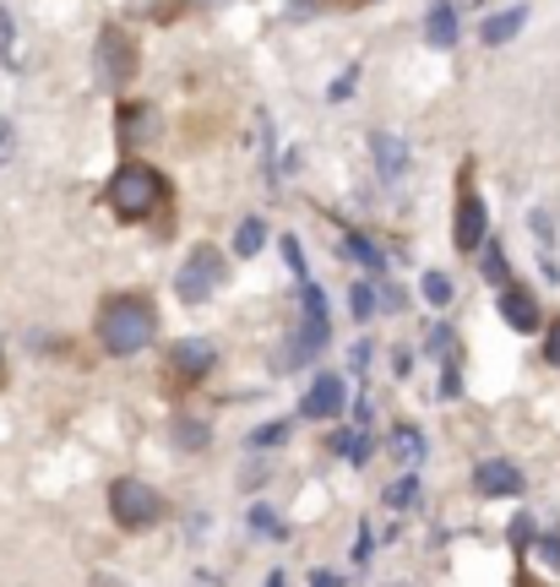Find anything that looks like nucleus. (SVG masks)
Masks as SVG:
<instances>
[{"label":"nucleus","mask_w":560,"mask_h":587,"mask_svg":"<svg viewBox=\"0 0 560 587\" xmlns=\"http://www.w3.org/2000/svg\"><path fill=\"white\" fill-rule=\"evenodd\" d=\"M153 332H158V316H153V305H148L142 294H115V299L99 310V343H104V354H115V359L142 354V348L153 343Z\"/></svg>","instance_id":"f257e3e1"},{"label":"nucleus","mask_w":560,"mask_h":587,"mask_svg":"<svg viewBox=\"0 0 560 587\" xmlns=\"http://www.w3.org/2000/svg\"><path fill=\"white\" fill-rule=\"evenodd\" d=\"M104 202H110L120 218H148V213L164 202V180H158L153 164H120L115 180H110V191H104Z\"/></svg>","instance_id":"f03ea898"},{"label":"nucleus","mask_w":560,"mask_h":587,"mask_svg":"<svg viewBox=\"0 0 560 587\" xmlns=\"http://www.w3.org/2000/svg\"><path fill=\"white\" fill-rule=\"evenodd\" d=\"M110 511H115L120 527H153V522L164 516V500H158V489L142 484V478H115V484H110Z\"/></svg>","instance_id":"7ed1b4c3"},{"label":"nucleus","mask_w":560,"mask_h":587,"mask_svg":"<svg viewBox=\"0 0 560 587\" xmlns=\"http://www.w3.org/2000/svg\"><path fill=\"white\" fill-rule=\"evenodd\" d=\"M218 283H224V251H218V245H196V251L180 261V278H175L180 299L202 305V299L218 294Z\"/></svg>","instance_id":"20e7f679"},{"label":"nucleus","mask_w":560,"mask_h":587,"mask_svg":"<svg viewBox=\"0 0 560 587\" xmlns=\"http://www.w3.org/2000/svg\"><path fill=\"white\" fill-rule=\"evenodd\" d=\"M484 234H489V207H484L473 191H462L457 224H451V245H457L462 256H473V251H484Z\"/></svg>","instance_id":"39448f33"},{"label":"nucleus","mask_w":560,"mask_h":587,"mask_svg":"<svg viewBox=\"0 0 560 587\" xmlns=\"http://www.w3.org/2000/svg\"><path fill=\"white\" fill-rule=\"evenodd\" d=\"M99 77H104V88H120L131 77V44H126L120 28H104L99 34Z\"/></svg>","instance_id":"423d86ee"},{"label":"nucleus","mask_w":560,"mask_h":587,"mask_svg":"<svg viewBox=\"0 0 560 587\" xmlns=\"http://www.w3.org/2000/svg\"><path fill=\"white\" fill-rule=\"evenodd\" d=\"M473 489H479V495H489V500H506V495H522V473H517V462L489 457V462H479V468H473Z\"/></svg>","instance_id":"0eeeda50"},{"label":"nucleus","mask_w":560,"mask_h":587,"mask_svg":"<svg viewBox=\"0 0 560 587\" xmlns=\"http://www.w3.org/2000/svg\"><path fill=\"white\" fill-rule=\"evenodd\" d=\"M332 337V321H327V294L316 283H305V327H300V354L321 348Z\"/></svg>","instance_id":"6e6552de"},{"label":"nucleus","mask_w":560,"mask_h":587,"mask_svg":"<svg viewBox=\"0 0 560 587\" xmlns=\"http://www.w3.org/2000/svg\"><path fill=\"white\" fill-rule=\"evenodd\" d=\"M370 158H376L381 180H403V175H408V142L392 137V131H376V137H370Z\"/></svg>","instance_id":"1a4fd4ad"},{"label":"nucleus","mask_w":560,"mask_h":587,"mask_svg":"<svg viewBox=\"0 0 560 587\" xmlns=\"http://www.w3.org/2000/svg\"><path fill=\"white\" fill-rule=\"evenodd\" d=\"M343 375H316L310 381V392H305V413L310 419H338L343 413Z\"/></svg>","instance_id":"9d476101"},{"label":"nucleus","mask_w":560,"mask_h":587,"mask_svg":"<svg viewBox=\"0 0 560 587\" xmlns=\"http://www.w3.org/2000/svg\"><path fill=\"white\" fill-rule=\"evenodd\" d=\"M500 316H506V327L533 332V327H538V299H533L527 289H500Z\"/></svg>","instance_id":"9b49d317"},{"label":"nucleus","mask_w":560,"mask_h":587,"mask_svg":"<svg viewBox=\"0 0 560 587\" xmlns=\"http://www.w3.org/2000/svg\"><path fill=\"white\" fill-rule=\"evenodd\" d=\"M424 39L435 50H451L457 44V12L446 7V0H430V17H424Z\"/></svg>","instance_id":"f8f14e48"},{"label":"nucleus","mask_w":560,"mask_h":587,"mask_svg":"<svg viewBox=\"0 0 560 587\" xmlns=\"http://www.w3.org/2000/svg\"><path fill=\"white\" fill-rule=\"evenodd\" d=\"M522 23H527V7H506V12L484 17V44H511L522 34Z\"/></svg>","instance_id":"ddd939ff"},{"label":"nucleus","mask_w":560,"mask_h":587,"mask_svg":"<svg viewBox=\"0 0 560 587\" xmlns=\"http://www.w3.org/2000/svg\"><path fill=\"white\" fill-rule=\"evenodd\" d=\"M175 359H180V370H186V375H191V381H196V375H207V365H213V348H207V343H202V337H186V343H180V354H175Z\"/></svg>","instance_id":"4468645a"},{"label":"nucleus","mask_w":560,"mask_h":587,"mask_svg":"<svg viewBox=\"0 0 560 587\" xmlns=\"http://www.w3.org/2000/svg\"><path fill=\"white\" fill-rule=\"evenodd\" d=\"M262 245H267V224L262 218H245L234 229V256H262Z\"/></svg>","instance_id":"2eb2a0df"},{"label":"nucleus","mask_w":560,"mask_h":587,"mask_svg":"<svg viewBox=\"0 0 560 587\" xmlns=\"http://www.w3.org/2000/svg\"><path fill=\"white\" fill-rule=\"evenodd\" d=\"M479 272H484V283H495V289H511V267H506V251L489 240L484 245V261H479Z\"/></svg>","instance_id":"dca6fc26"},{"label":"nucleus","mask_w":560,"mask_h":587,"mask_svg":"<svg viewBox=\"0 0 560 587\" xmlns=\"http://www.w3.org/2000/svg\"><path fill=\"white\" fill-rule=\"evenodd\" d=\"M419 294L441 310V305H451V294H457V289H451V278H446V272H435V267H430V272L419 278Z\"/></svg>","instance_id":"f3484780"},{"label":"nucleus","mask_w":560,"mask_h":587,"mask_svg":"<svg viewBox=\"0 0 560 587\" xmlns=\"http://www.w3.org/2000/svg\"><path fill=\"white\" fill-rule=\"evenodd\" d=\"M348 310H354V321H370L376 316V289L370 283H354L348 289Z\"/></svg>","instance_id":"a211bd4d"},{"label":"nucleus","mask_w":560,"mask_h":587,"mask_svg":"<svg viewBox=\"0 0 560 587\" xmlns=\"http://www.w3.org/2000/svg\"><path fill=\"white\" fill-rule=\"evenodd\" d=\"M348 256H359V261H365L370 272H381V251H376V245H370L365 234H348Z\"/></svg>","instance_id":"6ab92c4d"},{"label":"nucleus","mask_w":560,"mask_h":587,"mask_svg":"<svg viewBox=\"0 0 560 587\" xmlns=\"http://www.w3.org/2000/svg\"><path fill=\"white\" fill-rule=\"evenodd\" d=\"M180 446H191V451L207 446V424H202V419H186V424H180Z\"/></svg>","instance_id":"aec40b11"},{"label":"nucleus","mask_w":560,"mask_h":587,"mask_svg":"<svg viewBox=\"0 0 560 587\" xmlns=\"http://www.w3.org/2000/svg\"><path fill=\"white\" fill-rule=\"evenodd\" d=\"M283 261L305 278V251H300V240H294V234H283Z\"/></svg>","instance_id":"412c9836"},{"label":"nucleus","mask_w":560,"mask_h":587,"mask_svg":"<svg viewBox=\"0 0 560 587\" xmlns=\"http://www.w3.org/2000/svg\"><path fill=\"white\" fill-rule=\"evenodd\" d=\"M283 435H289V424H283V419H272V424H267V430H256L251 441H256V446H278Z\"/></svg>","instance_id":"4be33fe9"},{"label":"nucleus","mask_w":560,"mask_h":587,"mask_svg":"<svg viewBox=\"0 0 560 587\" xmlns=\"http://www.w3.org/2000/svg\"><path fill=\"white\" fill-rule=\"evenodd\" d=\"M0 61H12V12L0 7Z\"/></svg>","instance_id":"5701e85b"},{"label":"nucleus","mask_w":560,"mask_h":587,"mask_svg":"<svg viewBox=\"0 0 560 587\" xmlns=\"http://www.w3.org/2000/svg\"><path fill=\"white\" fill-rule=\"evenodd\" d=\"M251 527H262V533H267V527H272V533H283V522H278L267 506H256V511H251Z\"/></svg>","instance_id":"b1692460"},{"label":"nucleus","mask_w":560,"mask_h":587,"mask_svg":"<svg viewBox=\"0 0 560 587\" xmlns=\"http://www.w3.org/2000/svg\"><path fill=\"white\" fill-rule=\"evenodd\" d=\"M538 560L544 565H560V538H538Z\"/></svg>","instance_id":"393cba45"},{"label":"nucleus","mask_w":560,"mask_h":587,"mask_svg":"<svg viewBox=\"0 0 560 587\" xmlns=\"http://www.w3.org/2000/svg\"><path fill=\"white\" fill-rule=\"evenodd\" d=\"M544 359H549V365H560V321L549 327V343H544Z\"/></svg>","instance_id":"a878e982"},{"label":"nucleus","mask_w":560,"mask_h":587,"mask_svg":"<svg viewBox=\"0 0 560 587\" xmlns=\"http://www.w3.org/2000/svg\"><path fill=\"white\" fill-rule=\"evenodd\" d=\"M354 77H359V72H343V77L332 82V99H348V93H354Z\"/></svg>","instance_id":"bb28decb"},{"label":"nucleus","mask_w":560,"mask_h":587,"mask_svg":"<svg viewBox=\"0 0 560 587\" xmlns=\"http://www.w3.org/2000/svg\"><path fill=\"white\" fill-rule=\"evenodd\" d=\"M354 560H359V565L370 560V527H359V538H354Z\"/></svg>","instance_id":"cd10ccee"},{"label":"nucleus","mask_w":560,"mask_h":587,"mask_svg":"<svg viewBox=\"0 0 560 587\" xmlns=\"http://www.w3.org/2000/svg\"><path fill=\"white\" fill-rule=\"evenodd\" d=\"M457 392H462V386H457V370H446V375H441V397H457Z\"/></svg>","instance_id":"c85d7f7f"},{"label":"nucleus","mask_w":560,"mask_h":587,"mask_svg":"<svg viewBox=\"0 0 560 587\" xmlns=\"http://www.w3.org/2000/svg\"><path fill=\"white\" fill-rule=\"evenodd\" d=\"M310 587H338V576H332V571H321V576H310Z\"/></svg>","instance_id":"c756f323"},{"label":"nucleus","mask_w":560,"mask_h":587,"mask_svg":"<svg viewBox=\"0 0 560 587\" xmlns=\"http://www.w3.org/2000/svg\"><path fill=\"white\" fill-rule=\"evenodd\" d=\"M267 587H283V571H272V576H267Z\"/></svg>","instance_id":"7c9ffc66"},{"label":"nucleus","mask_w":560,"mask_h":587,"mask_svg":"<svg viewBox=\"0 0 560 587\" xmlns=\"http://www.w3.org/2000/svg\"><path fill=\"white\" fill-rule=\"evenodd\" d=\"M202 7H218V0H202Z\"/></svg>","instance_id":"2f4dec72"}]
</instances>
